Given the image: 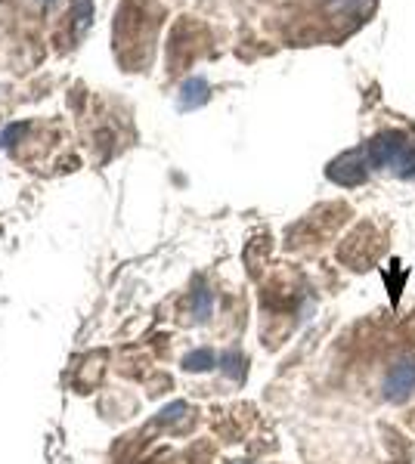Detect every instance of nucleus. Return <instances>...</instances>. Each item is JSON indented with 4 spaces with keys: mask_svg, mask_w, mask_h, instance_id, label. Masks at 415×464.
I'll return each mask as SVG.
<instances>
[{
    "mask_svg": "<svg viewBox=\"0 0 415 464\" xmlns=\"http://www.w3.org/2000/svg\"><path fill=\"white\" fill-rule=\"evenodd\" d=\"M369 152H365V146H357V148H347V152H341L338 158L332 161V164L326 167V177L332 179V183L338 186H363L365 179H369Z\"/></svg>",
    "mask_w": 415,
    "mask_h": 464,
    "instance_id": "f03ea898",
    "label": "nucleus"
},
{
    "mask_svg": "<svg viewBox=\"0 0 415 464\" xmlns=\"http://www.w3.org/2000/svg\"><path fill=\"white\" fill-rule=\"evenodd\" d=\"M208 99H211V84H208V80H204V78H189V80H183V87H180L177 109L180 111L202 109Z\"/></svg>",
    "mask_w": 415,
    "mask_h": 464,
    "instance_id": "20e7f679",
    "label": "nucleus"
},
{
    "mask_svg": "<svg viewBox=\"0 0 415 464\" xmlns=\"http://www.w3.org/2000/svg\"><path fill=\"white\" fill-rule=\"evenodd\" d=\"M372 170H387L400 179H415V136L406 130H381L365 142Z\"/></svg>",
    "mask_w": 415,
    "mask_h": 464,
    "instance_id": "f257e3e1",
    "label": "nucleus"
},
{
    "mask_svg": "<svg viewBox=\"0 0 415 464\" xmlns=\"http://www.w3.org/2000/svg\"><path fill=\"white\" fill-rule=\"evenodd\" d=\"M41 3H53V0H41Z\"/></svg>",
    "mask_w": 415,
    "mask_h": 464,
    "instance_id": "6e6552de",
    "label": "nucleus"
},
{
    "mask_svg": "<svg viewBox=\"0 0 415 464\" xmlns=\"http://www.w3.org/2000/svg\"><path fill=\"white\" fill-rule=\"evenodd\" d=\"M208 309H211V294L202 288L195 294V316H198V319H204V316H208Z\"/></svg>",
    "mask_w": 415,
    "mask_h": 464,
    "instance_id": "0eeeda50",
    "label": "nucleus"
},
{
    "mask_svg": "<svg viewBox=\"0 0 415 464\" xmlns=\"http://www.w3.org/2000/svg\"><path fill=\"white\" fill-rule=\"evenodd\" d=\"M415 390V356H403L390 365L387 377H384V396L390 402L409 399Z\"/></svg>",
    "mask_w": 415,
    "mask_h": 464,
    "instance_id": "7ed1b4c3",
    "label": "nucleus"
},
{
    "mask_svg": "<svg viewBox=\"0 0 415 464\" xmlns=\"http://www.w3.org/2000/svg\"><path fill=\"white\" fill-rule=\"evenodd\" d=\"M72 16H74V37H81L87 28H90L93 0H72Z\"/></svg>",
    "mask_w": 415,
    "mask_h": 464,
    "instance_id": "39448f33",
    "label": "nucleus"
},
{
    "mask_svg": "<svg viewBox=\"0 0 415 464\" xmlns=\"http://www.w3.org/2000/svg\"><path fill=\"white\" fill-rule=\"evenodd\" d=\"M211 365H214V353L211 350H198V353H192V356H186V368H192V371L211 368Z\"/></svg>",
    "mask_w": 415,
    "mask_h": 464,
    "instance_id": "423d86ee",
    "label": "nucleus"
}]
</instances>
